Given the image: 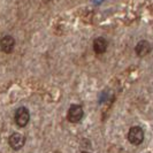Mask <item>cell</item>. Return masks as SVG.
<instances>
[{
    "instance_id": "obj_1",
    "label": "cell",
    "mask_w": 153,
    "mask_h": 153,
    "mask_svg": "<svg viewBox=\"0 0 153 153\" xmlns=\"http://www.w3.org/2000/svg\"><path fill=\"white\" fill-rule=\"evenodd\" d=\"M128 139L131 144L134 145H139L144 140V130L140 127H131L130 130L128 131Z\"/></svg>"
},
{
    "instance_id": "obj_2",
    "label": "cell",
    "mask_w": 153,
    "mask_h": 153,
    "mask_svg": "<svg viewBox=\"0 0 153 153\" xmlns=\"http://www.w3.org/2000/svg\"><path fill=\"white\" fill-rule=\"evenodd\" d=\"M30 120V113L28 111V108L25 107H20L16 109L15 112V122L19 127H25Z\"/></svg>"
},
{
    "instance_id": "obj_3",
    "label": "cell",
    "mask_w": 153,
    "mask_h": 153,
    "mask_svg": "<svg viewBox=\"0 0 153 153\" xmlns=\"http://www.w3.org/2000/svg\"><path fill=\"white\" fill-rule=\"evenodd\" d=\"M83 115H84L83 108L79 105H71L68 111V114H67V119H68L69 122L77 123L82 120Z\"/></svg>"
},
{
    "instance_id": "obj_4",
    "label": "cell",
    "mask_w": 153,
    "mask_h": 153,
    "mask_svg": "<svg viewBox=\"0 0 153 153\" xmlns=\"http://www.w3.org/2000/svg\"><path fill=\"white\" fill-rule=\"evenodd\" d=\"M8 143L13 150H20L25 144V137L20 132H14L13 135H10Z\"/></svg>"
},
{
    "instance_id": "obj_5",
    "label": "cell",
    "mask_w": 153,
    "mask_h": 153,
    "mask_svg": "<svg viewBox=\"0 0 153 153\" xmlns=\"http://www.w3.org/2000/svg\"><path fill=\"white\" fill-rule=\"evenodd\" d=\"M15 46V39L13 38L12 36H5L2 37L0 40V48L2 52L5 53H12Z\"/></svg>"
},
{
    "instance_id": "obj_6",
    "label": "cell",
    "mask_w": 153,
    "mask_h": 153,
    "mask_svg": "<svg viewBox=\"0 0 153 153\" xmlns=\"http://www.w3.org/2000/svg\"><path fill=\"white\" fill-rule=\"evenodd\" d=\"M151 50H152V46H151V44L147 40H140V42H138V44L135 47V52L140 58L147 55V54L151 52Z\"/></svg>"
},
{
    "instance_id": "obj_7",
    "label": "cell",
    "mask_w": 153,
    "mask_h": 153,
    "mask_svg": "<svg viewBox=\"0 0 153 153\" xmlns=\"http://www.w3.org/2000/svg\"><path fill=\"white\" fill-rule=\"evenodd\" d=\"M93 50L97 54H102L107 50V40L102 37H98L93 40Z\"/></svg>"
},
{
    "instance_id": "obj_8",
    "label": "cell",
    "mask_w": 153,
    "mask_h": 153,
    "mask_svg": "<svg viewBox=\"0 0 153 153\" xmlns=\"http://www.w3.org/2000/svg\"><path fill=\"white\" fill-rule=\"evenodd\" d=\"M82 153H89V152H86V151H84V152H82Z\"/></svg>"
}]
</instances>
